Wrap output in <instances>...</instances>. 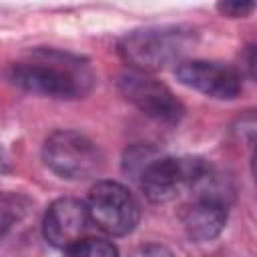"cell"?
<instances>
[{
	"mask_svg": "<svg viewBox=\"0 0 257 257\" xmlns=\"http://www.w3.org/2000/svg\"><path fill=\"white\" fill-rule=\"evenodd\" d=\"M8 80L30 94L76 100L92 90L94 74L88 62L78 54L56 48H38L32 50L28 58L10 64Z\"/></svg>",
	"mask_w": 257,
	"mask_h": 257,
	"instance_id": "6da1fadb",
	"label": "cell"
},
{
	"mask_svg": "<svg viewBox=\"0 0 257 257\" xmlns=\"http://www.w3.org/2000/svg\"><path fill=\"white\" fill-rule=\"evenodd\" d=\"M195 44V30L187 26H149L118 40V56L141 72H157L177 64Z\"/></svg>",
	"mask_w": 257,
	"mask_h": 257,
	"instance_id": "7a4b0ae2",
	"label": "cell"
},
{
	"mask_svg": "<svg viewBox=\"0 0 257 257\" xmlns=\"http://www.w3.org/2000/svg\"><path fill=\"white\" fill-rule=\"evenodd\" d=\"M44 165L66 181H84L96 177L104 169L100 147L78 131H54L42 145Z\"/></svg>",
	"mask_w": 257,
	"mask_h": 257,
	"instance_id": "3957f363",
	"label": "cell"
},
{
	"mask_svg": "<svg viewBox=\"0 0 257 257\" xmlns=\"http://www.w3.org/2000/svg\"><path fill=\"white\" fill-rule=\"evenodd\" d=\"M211 171L199 157H159L143 165L139 185L151 203H171L187 189H197Z\"/></svg>",
	"mask_w": 257,
	"mask_h": 257,
	"instance_id": "277c9868",
	"label": "cell"
},
{
	"mask_svg": "<svg viewBox=\"0 0 257 257\" xmlns=\"http://www.w3.org/2000/svg\"><path fill=\"white\" fill-rule=\"evenodd\" d=\"M88 219L110 237L133 233L141 219V209L133 193L116 181H98L86 201Z\"/></svg>",
	"mask_w": 257,
	"mask_h": 257,
	"instance_id": "5b68a950",
	"label": "cell"
},
{
	"mask_svg": "<svg viewBox=\"0 0 257 257\" xmlns=\"http://www.w3.org/2000/svg\"><path fill=\"white\" fill-rule=\"evenodd\" d=\"M197 197L183 209L181 221L187 237L195 243H207L221 235L229 219L227 189L223 191L217 183L215 171L195 189Z\"/></svg>",
	"mask_w": 257,
	"mask_h": 257,
	"instance_id": "8992f818",
	"label": "cell"
},
{
	"mask_svg": "<svg viewBox=\"0 0 257 257\" xmlns=\"http://www.w3.org/2000/svg\"><path fill=\"white\" fill-rule=\"evenodd\" d=\"M116 86L126 102L153 120L177 124L185 114V106L175 96V92L149 72L128 70L118 76Z\"/></svg>",
	"mask_w": 257,
	"mask_h": 257,
	"instance_id": "52a82bcc",
	"label": "cell"
},
{
	"mask_svg": "<svg viewBox=\"0 0 257 257\" xmlns=\"http://www.w3.org/2000/svg\"><path fill=\"white\" fill-rule=\"evenodd\" d=\"M175 76L181 84L217 100H233L243 92V74L217 60H179L175 66Z\"/></svg>",
	"mask_w": 257,
	"mask_h": 257,
	"instance_id": "ba28073f",
	"label": "cell"
},
{
	"mask_svg": "<svg viewBox=\"0 0 257 257\" xmlns=\"http://www.w3.org/2000/svg\"><path fill=\"white\" fill-rule=\"evenodd\" d=\"M86 203L74 197H60L50 203L42 219V237L56 249H66L84 237L88 227Z\"/></svg>",
	"mask_w": 257,
	"mask_h": 257,
	"instance_id": "9c48e42d",
	"label": "cell"
},
{
	"mask_svg": "<svg viewBox=\"0 0 257 257\" xmlns=\"http://www.w3.org/2000/svg\"><path fill=\"white\" fill-rule=\"evenodd\" d=\"M34 215V203L22 193L0 191V243L18 233Z\"/></svg>",
	"mask_w": 257,
	"mask_h": 257,
	"instance_id": "30bf717a",
	"label": "cell"
},
{
	"mask_svg": "<svg viewBox=\"0 0 257 257\" xmlns=\"http://www.w3.org/2000/svg\"><path fill=\"white\" fill-rule=\"evenodd\" d=\"M64 253L74 257H112L118 255V249L112 241H106L102 237H82L66 247Z\"/></svg>",
	"mask_w": 257,
	"mask_h": 257,
	"instance_id": "8fae6325",
	"label": "cell"
},
{
	"mask_svg": "<svg viewBox=\"0 0 257 257\" xmlns=\"http://www.w3.org/2000/svg\"><path fill=\"white\" fill-rule=\"evenodd\" d=\"M255 10V0H217V12L227 18H247Z\"/></svg>",
	"mask_w": 257,
	"mask_h": 257,
	"instance_id": "7c38bea8",
	"label": "cell"
},
{
	"mask_svg": "<svg viewBox=\"0 0 257 257\" xmlns=\"http://www.w3.org/2000/svg\"><path fill=\"white\" fill-rule=\"evenodd\" d=\"M243 62H245V68H247V76L249 78H255V46L253 44L245 46Z\"/></svg>",
	"mask_w": 257,
	"mask_h": 257,
	"instance_id": "4fadbf2b",
	"label": "cell"
},
{
	"mask_svg": "<svg viewBox=\"0 0 257 257\" xmlns=\"http://www.w3.org/2000/svg\"><path fill=\"white\" fill-rule=\"evenodd\" d=\"M8 171H10V159H8L6 151L0 147V177H2V175H6Z\"/></svg>",
	"mask_w": 257,
	"mask_h": 257,
	"instance_id": "5bb4252c",
	"label": "cell"
},
{
	"mask_svg": "<svg viewBox=\"0 0 257 257\" xmlns=\"http://www.w3.org/2000/svg\"><path fill=\"white\" fill-rule=\"evenodd\" d=\"M141 253H145V255H149V253H171L167 247H161V245H147V247H141Z\"/></svg>",
	"mask_w": 257,
	"mask_h": 257,
	"instance_id": "9a60e30c",
	"label": "cell"
}]
</instances>
